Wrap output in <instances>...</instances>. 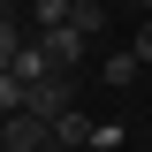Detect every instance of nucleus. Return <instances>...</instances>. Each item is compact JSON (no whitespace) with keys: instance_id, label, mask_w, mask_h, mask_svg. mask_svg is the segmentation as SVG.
Returning a JSON list of instances; mask_svg holds the SVG:
<instances>
[{"instance_id":"nucleus-1","label":"nucleus","mask_w":152,"mask_h":152,"mask_svg":"<svg viewBox=\"0 0 152 152\" xmlns=\"http://www.w3.org/2000/svg\"><path fill=\"white\" fill-rule=\"evenodd\" d=\"M38 46H46V61H53L61 76H76V69H84V53H91V38L76 31V23H53V31H38Z\"/></svg>"},{"instance_id":"nucleus-2","label":"nucleus","mask_w":152,"mask_h":152,"mask_svg":"<svg viewBox=\"0 0 152 152\" xmlns=\"http://www.w3.org/2000/svg\"><path fill=\"white\" fill-rule=\"evenodd\" d=\"M69 107H76V76H38L23 91V114H46V122H61Z\"/></svg>"},{"instance_id":"nucleus-3","label":"nucleus","mask_w":152,"mask_h":152,"mask_svg":"<svg viewBox=\"0 0 152 152\" xmlns=\"http://www.w3.org/2000/svg\"><path fill=\"white\" fill-rule=\"evenodd\" d=\"M0 145H8V152H46V145H53V122H46V114H8Z\"/></svg>"},{"instance_id":"nucleus-4","label":"nucleus","mask_w":152,"mask_h":152,"mask_svg":"<svg viewBox=\"0 0 152 152\" xmlns=\"http://www.w3.org/2000/svg\"><path fill=\"white\" fill-rule=\"evenodd\" d=\"M8 69H15V76H23V91H31L38 76H61V69H53V61H46V46H38V38H23V53H15V61H8Z\"/></svg>"},{"instance_id":"nucleus-5","label":"nucleus","mask_w":152,"mask_h":152,"mask_svg":"<svg viewBox=\"0 0 152 152\" xmlns=\"http://www.w3.org/2000/svg\"><path fill=\"white\" fill-rule=\"evenodd\" d=\"M53 137H61V145H76V152H84V145H91V114H84V107H69V114L53 122Z\"/></svg>"},{"instance_id":"nucleus-6","label":"nucleus","mask_w":152,"mask_h":152,"mask_svg":"<svg viewBox=\"0 0 152 152\" xmlns=\"http://www.w3.org/2000/svg\"><path fill=\"white\" fill-rule=\"evenodd\" d=\"M129 145V122H91V145L84 152H122Z\"/></svg>"},{"instance_id":"nucleus-7","label":"nucleus","mask_w":152,"mask_h":152,"mask_svg":"<svg viewBox=\"0 0 152 152\" xmlns=\"http://www.w3.org/2000/svg\"><path fill=\"white\" fill-rule=\"evenodd\" d=\"M76 15V0H31V23L38 31H53V23H69Z\"/></svg>"},{"instance_id":"nucleus-8","label":"nucleus","mask_w":152,"mask_h":152,"mask_svg":"<svg viewBox=\"0 0 152 152\" xmlns=\"http://www.w3.org/2000/svg\"><path fill=\"white\" fill-rule=\"evenodd\" d=\"M137 69H145V61L122 46V53H107V69H99V76H107V84H137Z\"/></svg>"},{"instance_id":"nucleus-9","label":"nucleus","mask_w":152,"mask_h":152,"mask_svg":"<svg viewBox=\"0 0 152 152\" xmlns=\"http://www.w3.org/2000/svg\"><path fill=\"white\" fill-rule=\"evenodd\" d=\"M69 23H76L84 38H99V23H107V8H99V0H76V15H69Z\"/></svg>"},{"instance_id":"nucleus-10","label":"nucleus","mask_w":152,"mask_h":152,"mask_svg":"<svg viewBox=\"0 0 152 152\" xmlns=\"http://www.w3.org/2000/svg\"><path fill=\"white\" fill-rule=\"evenodd\" d=\"M0 114H23V76L0 69Z\"/></svg>"},{"instance_id":"nucleus-11","label":"nucleus","mask_w":152,"mask_h":152,"mask_svg":"<svg viewBox=\"0 0 152 152\" xmlns=\"http://www.w3.org/2000/svg\"><path fill=\"white\" fill-rule=\"evenodd\" d=\"M23 53V31H15V15H0V69Z\"/></svg>"},{"instance_id":"nucleus-12","label":"nucleus","mask_w":152,"mask_h":152,"mask_svg":"<svg viewBox=\"0 0 152 152\" xmlns=\"http://www.w3.org/2000/svg\"><path fill=\"white\" fill-rule=\"evenodd\" d=\"M129 53H137V61L152 69V15H137V46H129Z\"/></svg>"},{"instance_id":"nucleus-13","label":"nucleus","mask_w":152,"mask_h":152,"mask_svg":"<svg viewBox=\"0 0 152 152\" xmlns=\"http://www.w3.org/2000/svg\"><path fill=\"white\" fill-rule=\"evenodd\" d=\"M46 152H76V145H61V137H53V145H46Z\"/></svg>"},{"instance_id":"nucleus-14","label":"nucleus","mask_w":152,"mask_h":152,"mask_svg":"<svg viewBox=\"0 0 152 152\" xmlns=\"http://www.w3.org/2000/svg\"><path fill=\"white\" fill-rule=\"evenodd\" d=\"M129 8H145V15H152V0H129Z\"/></svg>"},{"instance_id":"nucleus-15","label":"nucleus","mask_w":152,"mask_h":152,"mask_svg":"<svg viewBox=\"0 0 152 152\" xmlns=\"http://www.w3.org/2000/svg\"><path fill=\"white\" fill-rule=\"evenodd\" d=\"M0 129H8V114H0Z\"/></svg>"}]
</instances>
